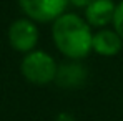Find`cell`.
<instances>
[{"label":"cell","instance_id":"6da1fadb","mask_svg":"<svg viewBox=\"0 0 123 121\" xmlns=\"http://www.w3.org/2000/svg\"><path fill=\"white\" fill-rule=\"evenodd\" d=\"M52 38L60 53L70 60L85 58L92 52V27L77 13H63L53 22Z\"/></svg>","mask_w":123,"mask_h":121},{"label":"cell","instance_id":"7a4b0ae2","mask_svg":"<svg viewBox=\"0 0 123 121\" xmlns=\"http://www.w3.org/2000/svg\"><path fill=\"white\" fill-rule=\"evenodd\" d=\"M22 75L33 85H48L57 78L58 66L55 60L42 52V50H33L25 55L22 60Z\"/></svg>","mask_w":123,"mask_h":121},{"label":"cell","instance_id":"3957f363","mask_svg":"<svg viewBox=\"0 0 123 121\" xmlns=\"http://www.w3.org/2000/svg\"><path fill=\"white\" fill-rule=\"evenodd\" d=\"M20 8L32 22H55L65 13L68 0H18Z\"/></svg>","mask_w":123,"mask_h":121},{"label":"cell","instance_id":"277c9868","mask_svg":"<svg viewBox=\"0 0 123 121\" xmlns=\"http://www.w3.org/2000/svg\"><path fill=\"white\" fill-rule=\"evenodd\" d=\"M8 41L13 50L22 53L33 52L38 41V28L30 18H20L13 22L8 28Z\"/></svg>","mask_w":123,"mask_h":121},{"label":"cell","instance_id":"5b68a950","mask_svg":"<svg viewBox=\"0 0 123 121\" xmlns=\"http://www.w3.org/2000/svg\"><path fill=\"white\" fill-rule=\"evenodd\" d=\"M123 40L115 30H106L103 28L100 32L93 33V43L92 50L102 57H115L122 52Z\"/></svg>","mask_w":123,"mask_h":121},{"label":"cell","instance_id":"8992f818","mask_svg":"<svg viewBox=\"0 0 123 121\" xmlns=\"http://www.w3.org/2000/svg\"><path fill=\"white\" fill-rule=\"evenodd\" d=\"M117 5L111 0H95L85 8V20L90 27H105L110 22L113 23Z\"/></svg>","mask_w":123,"mask_h":121},{"label":"cell","instance_id":"52a82bcc","mask_svg":"<svg viewBox=\"0 0 123 121\" xmlns=\"http://www.w3.org/2000/svg\"><path fill=\"white\" fill-rule=\"evenodd\" d=\"M86 76V70L85 66L78 65L77 61H72V63H67V65H62L57 71V78L58 85L62 86H78L80 83H83Z\"/></svg>","mask_w":123,"mask_h":121},{"label":"cell","instance_id":"ba28073f","mask_svg":"<svg viewBox=\"0 0 123 121\" xmlns=\"http://www.w3.org/2000/svg\"><path fill=\"white\" fill-rule=\"evenodd\" d=\"M113 27H115V32L122 37V40H123V2H120L117 5L115 17H113Z\"/></svg>","mask_w":123,"mask_h":121},{"label":"cell","instance_id":"9c48e42d","mask_svg":"<svg viewBox=\"0 0 123 121\" xmlns=\"http://www.w3.org/2000/svg\"><path fill=\"white\" fill-rule=\"evenodd\" d=\"M95 0H68V3H72L73 7H88L90 3H93Z\"/></svg>","mask_w":123,"mask_h":121}]
</instances>
